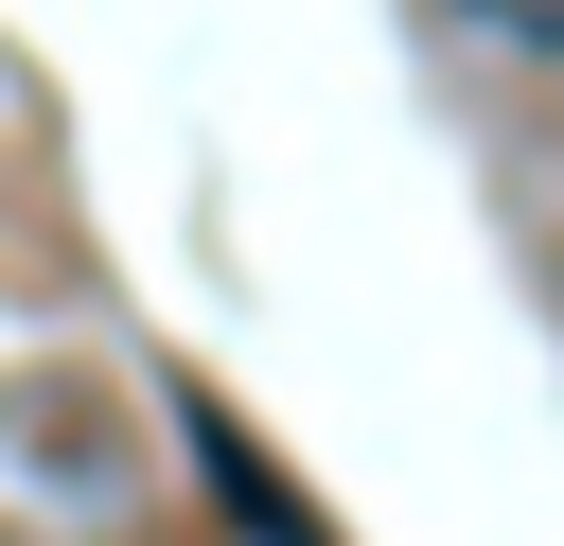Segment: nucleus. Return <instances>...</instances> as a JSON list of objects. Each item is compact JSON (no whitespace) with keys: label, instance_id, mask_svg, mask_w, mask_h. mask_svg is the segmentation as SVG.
I'll return each instance as SVG.
<instances>
[{"label":"nucleus","instance_id":"f257e3e1","mask_svg":"<svg viewBox=\"0 0 564 546\" xmlns=\"http://www.w3.org/2000/svg\"><path fill=\"white\" fill-rule=\"evenodd\" d=\"M194 476H212V493H229V511H247L264 546H317V511H300V493H282L264 458H247V423H229V405H194Z\"/></svg>","mask_w":564,"mask_h":546}]
</instances>
